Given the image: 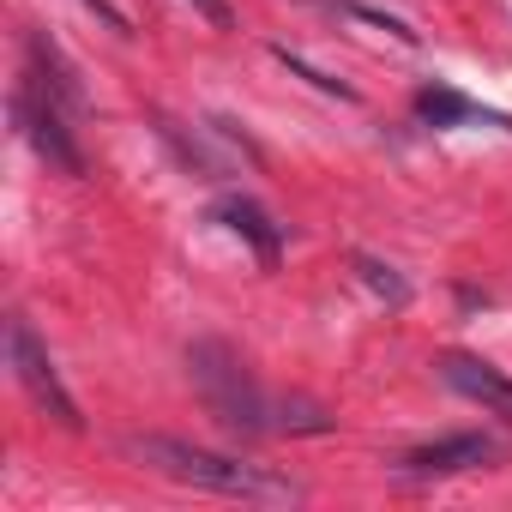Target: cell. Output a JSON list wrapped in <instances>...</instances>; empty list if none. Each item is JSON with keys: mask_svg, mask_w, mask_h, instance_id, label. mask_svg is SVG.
<instances>
[{"mask_svg": "<svg viewBox=\"0 0 512 512\" xmlns=\"http://www.w3.org/2000/svg\"><path fill=\"white\" fill-rule=\"evenodd\" d=\"M127 452L139 464H151L157 476L169 482H187V488H205V494H229V500H296L302 488L260 470V464H241L229 452H205L193 440H175V434H133Z\"/></svg>", "mask_w": 512, "mask_h": 512, "instance_id": "6da1fadb", "label": "cell"}, {"mask_svg": "<svg viewBox=\"0 0 512 512\" xmlns=\"http://www.w3.org/2000/svg\"><path fill=\"white\" fill-rule=\"evenodd\" d=\"M187 368H193V386H199V398H205V410L229 428V434H266L272 422V404H266V392L253 386V374H247V362L223 344V338H199L193 350H187Z\"/></svg>", "mask_w": 512, "mask_h": 512, "instance_id": "7a4b0ae2", "label": "cell"}, {"mask_svg": "<svg viewBox=\"0 0 512 512\" xmlns=\"http://www.w3.org/2000/svg\"><path fill=\"white\" fill-rule=\"evenodd\" d=\"M7 362H13L19 386L31 392V404H37L55 428H67V434H79V428H85V416H79L73 392L61 386V368H55L49 344L31 332V320H25V314H13V320H7Z\"/></svg>", "mask_w": 512, "mask_h": 512, "instance_id": "3957f363", "label": "cell"}, {"mask_svg": "<svg viewBox=\"0 0 512 512\" xmlns=\"http://www.w3.org/2000/svg\"><path fill=\"white\" fill-rule=\"evenodd\" d=\"M13 121H19L25 145H31L49 169L85 175V151H79V139H73V127H67V109H61L37 79H19V85H13Z\"/></svg>", "mask_w": 512, "mask_h": 512, "instance_id": "277c9868", "label": "cell"}, {"mask_svg": "<svg viewBox=\"0 0 512 512\" xmlns=\"http://www.w3.org/2000/svg\"><path fill=\"white\" fill-rule=\"evenodd\" d=\"M488 458H494V440H488V434H440V440H428V446H410V452L398 458V470L416 476V482H428V476L482 470Z\"/></svg>", "mask_w": 512, "mask_h": 512, "instance_id": "5b68a950", "label": "cell"}, {"mask_svg": "<svg viewBox=\"0 0 512 512\" xmlns=\"http://www.w3.org/2000/svg\"><path fill=\"white\" fill-rule=\"evenodd\" d=\"M211 217H217L229 235H241L253 253H260V266H278V253H284V223H272V211H266L260 199H247V193H223V199L211 205Z\"/></svg>", "mask_w": 512, "mask_h": 512, "instance_id": "8992f818", "label": "cell"}, {"mask_svg": "<svg viewBox=\"0 0 512 512\" xmlns=\"http://www.w3.org/2000/svg\"><path fill=\"white\" fill-rule=\"evenodd\" d=\"M440 380H446L452 392L476 398L482 410H494V416H512V374H500L494 362L452 350V356H440Z\"/></svg>", "mask_w": 512, "mask_h": 512, "instance_id": "52a82bcc", "label": "cell"}, {"mask_svg": "<svg viewBox=\"0 0 512 512\" xmlns=\"http://www.w3.org/2000/svg\"><path fill=\"white\" fill-rule=\"evenodd\" d=\"M25 55H31L25 79H37V85H43V91H49V97H55V103L67 109V115H79V109H85V85L73 79L67 55H61V49H55V43H49L43 31H31V37H25Z\"/></svg>", "mask_w": 512, "mask_h": 512, "instance_id": "ba28073f", "label": "cell"}, {"mask_svg": "<svg viewBox=\"0 0 512 512\" xmlns=\"http://www.w3.org/2000/svg\"><path fill=\"white\" fill-rule=\"evenodd\" d=\"M410 109H416V121H428V127H458V121H482V127H506V133H512V115H494V109H482V103L458 97L452 85H422Z\"/></svg>", "mask_w": 512, "mask_h": 512, "instance_id": "9c48e42d", "label": "cell"}, {"mask_svg": "<svg viewBox=\"0 0 512 512\" xmlns=\"http://www.w3.org/2000/svg\"><path fill=\"white\" fill-rule=\"evenodd\" d=\"M356 272H362V284H368L374 296H386L392 308H404V302H410V284H404L386 260H374V253H356Z\"/></svg>", "mask_w": 512, "mask_h": 512, "instance_id": "30bf717a", "label": "cell"}, {"mask_svg": "<svg viewBox=\"0 0 512 512\" xmlns=\"http://www.w3.org/2000/svg\"><path fill=\"white\" fill-rule=\"evenodd\" d=\"M272 55H278V61H284V67H290L296 79H308L314 91H326V97H338V103H356V91H350L344 79H332V73H320V67H308L302 55H290V49H272Z\"/></svg>", "mask_w": 512, "mask_h": 512, "instance_id": "8fae6325", "label": "cell"}, {"mask_svg": "<svg viewBox=\"0 0 512 512\" xmlns=\"http://www.w3.org/2000/svg\"><path fill=\"white\" fill-rule=\"evenodd\" d=\"M344 13H350V19H362V25H380V31H392L398 43H416V31H410L404 19H392V13H374V7H356V0H344Z\"/></svg>", "mask_w": 512, "mask_h": 512, "instance_id": "7c38bea8", "label": "cell"}, {"mask_svg": "<svg viewBox=\"0 0 512 512\" xmlns=\"http://www.w3.org/2000/svg\"><path fill=\"white\" fill-rule=\"evenodd\" d=\"M79 7H85V13H97V19H103V25H109L115 37H133V19H127V13L115 7V0H79Z\"/></svg>", "mask_w": 512, "mask_h": 512, "instance_id": "4fadbf2b", "label": "cell"}, {"mask_svg": "<svg viewBox=\"0 0 512 512\" xmlns=\"http://www.w3.org/2000/svg\"><path fill=\"white\" fill-rule=\"evenodd\" d=\"M193 13H199L205 25H217V31H229V7H223V0H193Z\"/></svg>", "mask_w": 512, "mask_h": 512, "instance_id": "5bb4252c", "label": "cell"}]
</instances>
